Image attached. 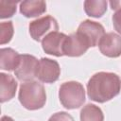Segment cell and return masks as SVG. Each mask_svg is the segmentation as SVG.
I'll return each mask as SVG.
<instances>
[{"mask_svg":"<svg viewBox=\"0 0 121 121\" xmlns=\"http://www.w3.org/2000/svg\"><path fill=\"white\" fill-rule=\"evenodd\" d=\"M121 91V78L111 72H98L87 83V95L93 101L104 103L112 99Z\"/></svg>","mask_w":121,"mask_h":121,"instance_id":"1","label":"cell"},{"mask_svg":"<svg viewBox=\"0 0 121 121\" xmlns=\"http://www.w3.org/2000/svg\"><path fill=\"white\" fill-rule=\"evenodd\" d=\"M19 101L27 110L42 109L46 102V93L43 85L35 80L22 83L19 90Z\"/></svg>","mask_w":121,"mask_h":121,"instance_id":"2","label":"cell"},{"mask_svg":"<svg viewBox=\"0 0 121 121\" xmlns=\"http://www.w3.org/2000/svg\"><path fill=\"white\" fill-rule=\"evenodd\" d=\"M59 98L61 105L68 109H78L85 102V90L81 83L78 81H67L60 85Z\"/></svg>","mask_w":121,"mask_h":121,"instance_id":"3","label":"cell"},{"mask_svg":"<svg viewBox=\"0 0 121 121\" xmlns=\"http://www.w3.org/2000/svg\"><path fill=\"white\" fill-rule=\"evenodd\" d=\"M59 26L55 18L50 15L38 18L30 22L28 30L31 38L37 42L43 41V39L50 32L58 31Z\"/></svg>","mask_w":121,"mask_h":121,"instance_id":"4","label":"cell"},{"mask_svg":"<svg viewBox=\"0 0 121 121\" xmlns=\"http://www.w3.org/2000/svg\"><path fill=\"white\" fill-rule=\"evenodd\" d=\"M77 33L87 41L90 47H95L98 45L101 38L105 35V29L103 26L97 22L85 20L78 26Z\"/></svg>","mask_w":121,"mask_h":121,"instance_id":"5","label":"cell"},{"mask_svg":"<svg viewBox=\"0 0 121 121\" xmlns=\"http://www.w3.org/2000/svg\"><path fill=\"white\" fill-rule=\"evenodd\" d=\"M60 75V68L58 61L48 59L42 58L39 60L36 78L43 83H53L57 81Z\"/></svg>","mask_w":121,"mask_h":121,"instance_id":"6","label":"cell"},{"mask_svg":"<svg viewBox=\"0 0 121 121\" xmlns=\"http://www.w3.org/2000/svg\"><path fill=\"white\" fill-rule=\"evenodd\" d=\"M39 60L32 55L23 54L18 67L14 70L16 78L21 81H30L36 78Z\"/></svg>","mask_w":121,"mask_h":121,"instance_id":"7","label":"cell"},{"mask_svg":"<svg viewBox=\"0 0 121 121\" xmlns=\"http://www.w3.org/2000/svg\"><path fill=\"white\" fill-rule=\"evenodd\" d=\"M67 35L59 31H53L48 33L42 41L43 50L49 55L56 57L63 56V45Z\"/></svg>","mask_w":121,"mask_h":121,"instance_id":"8","label":"cell"},{"mask_svg":"<svg viewBox=\"0 0 121 121\" xmlns=\"http://www.w3.org/2000/svg\"><path fill=\"white\" fill-rule=\"evenodd\" d=\"M90 45L87 41L78 33L67 36L63 45V55L68 57H79L86 53Z\"/></svg>","mask_w":121,"mask_h":121,"instance_id":"9","label":"cell"},{"mask_svg":"<svg viewBox=\"0 0 121 121\" xmlns=\"http://www.w3.org/2000/svg\"><path fill=\"white\" fill-rule=\"evenodd\" d=\"M100 52L109 58H117L121 55V36L116 33H106L98 43Z\"/></svg>","mask_w":121,"mask_h":121,"instance_id":"10","label":"cell"},{"mask_svg":"<svg viewBox=\"0 0 121 121\" xmlns=\"http://www.w3.org/2000/svg\"><path fill=\"white\" fill-rule=\"evenodd\" d=\"M17 89V82L11 75L0 74V101L4 103L14 97Z\"/></svg>","mask_w":121,"mask_h":121,"instance_id":"11","label":"cell"},{"mask_svg":"<svg viewBox=\"0 0 121 121\" xmlns=\"http://www.w3.org/2000/svg\"><path fill=\"white\" fill-rule=\"evenodd\" d=\"M21 55L12 48H2L0 50V68L2 70L13 71L20 62Z\"/></svg>","mask_w":121,"mask_h":121,"instance_id":"12","label":"cell"},{"mask_svg":"<svg viewBox=\"0 0 121 121\" xmlns=\"http://www.w3.org/2000/svg\"><path fill=\"white\" fill-rule=\"evenodd\" d=\"M46 10V4L44 1H23L20 3V12L25 17L31 18L42 15Z\"/></svg>","mask_w":121,"mask_h":121,"instance_id":"13","label":"cell"},{"mask_svg":"<svg viewBox=\"0 0 121 121\" xmlns=\"http://www.w3.org/2000/svg\"><path fill=\"white\" fill-rule=\"evenodd\" d=\"M107 1L105 0H86L84 2L85 13L94 18H99L107 11Z\"/></svg>","mask_w":121,"mask_h":121,"instance_id":"14","label":"cell"},{"mask_svg":"<svg viewBox=\"0 0 121 121\" xmlns=\"http://www.w3.org/2000/svg\"><path fill=\"white\" fill-rule=\"evenodd\" d=\"M80 121H104V114L98 106L90 103L81 109Z\"/></svg>","mask_w":121,"mask_h":121,"instance_id":"15","label":"cell"},{"mask_svg":"<svg viewBox=\"0 0 121 121\" xmlns=\"http://www.w3.org/2000/svg\"><path fill=\"white\" fill-rule=\"evenodd\" d=\"M14 33L13 24L10 21L2 22L0 24V43L5 44L10 42Z\"/></svg>","mask_w":121,"mask_h":121,"instance_id":"16","label":"cell"},{"mask_svg":"<svg viewBox=\"0 0 121 121\" xmlns=\"http://www.w3.org/2000/svg\"><path fill=\"white\" fill-rule=\"evenodd\" d=\"M17 2H9V1H0V18H9L14 15L16 12Z\"/></svg>","mask_w":121,"mask_h":121,"instance_id":"17","label":"cell"},{"mask_svg":"<svg viewBox=\"0 0 121 121\" xmlns=\"http://www.w3.org/2000/svg\"><path fill=\"white\" fill-rule=\"evenodd\" d=\"M48 121H74V118L66 112H59L51 115Z\"/></svg>","mask_w":121,"mask_h":121,"instance_id":"18","label":"cell"},{"mask_svg":"<svg viewBox=\"0 0 121 121\" xmlns=\"http://www.w3.org/2000/svg\"><path fill=\"white\" fill-rule=\"evenodd\" d=\"M112 20V25L114 29L119 34H121V9H118L113 13Z\"/></svg>","mask_w":121,"mask_h":121,"instance_id":"19","label":"cell"},{"mask_svg":"<svg viewBox=\"0 0 121 121\" xmlns=\"http://www.w3.org/2000/svg\"><path fill=\"white\" fill-rule=\"evenodd\" d=\"M110 5L112 9H115V10L121 9V1H111Z\"/></svg>","mask_w":121,"mask_h":121,"instance_id":"20","label":"cell"},{"mask_svg":"<svg viewBox=\"0 0 121 121\" xmlns=\"http://www.w3.org/2000/svg\"><path fill=\"white\" fill-rule=\"evenodd\" d=\"M1 121H14L11 117H9V116H7V115H4V116H2V118H1Z\"/></svg>","mask_w":121,"mask_h":121,"instance_id":"21","label":"cell"}]
</instances>
